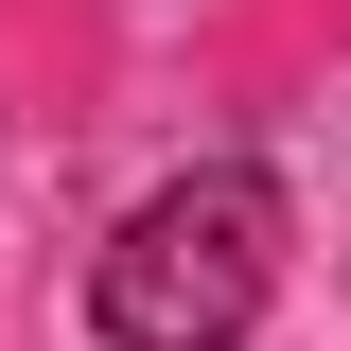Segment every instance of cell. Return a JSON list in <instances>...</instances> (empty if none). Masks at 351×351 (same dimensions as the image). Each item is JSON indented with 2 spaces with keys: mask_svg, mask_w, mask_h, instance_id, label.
<instances>
[{
  "mask_svg": "<svg viewBox=\"0 0 351 351\" xmlns=\"http://www.w3.org/2000/svg\"><path fill=\"white\" fill-rule=\"evenodd\" d=\"M281 176L263 158H193L158 176L123 228H106V263H88V316H106V351H246L263 299H281Z\"/></svg>",
  "mask_w": 351,
  "mask_h": 351,
  "instance_id": "1",
  "label": "cell"
}]
</instances>
